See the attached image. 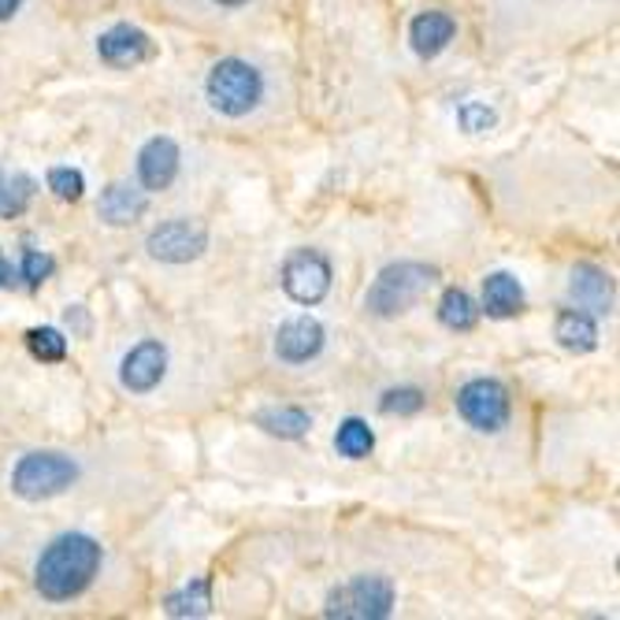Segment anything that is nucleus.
I'll use <instances>...</instances> for the list:
<instances>
[{"label": "nucleus", "mask_w": 620, "mask_h": 620, "mask_svg": "<svg viewBox=\"0 0 620 620\" xmlns=\"http://www.w3.org/2000/svg\"><path fill=\"white\" fill-rule=\"evenodd\" d=\"M101 542L86 531H68L57 535L41 550L35 564V587L46 602H71L86 587L94 583V575L101 572Z\"/></svg>", "instance_id": "f257e3e1"}, {"label": "nucleus", "mask_w": 620, "mask_h": 620, "mask_svg": "<svg viewBox=\"0 0 620 620\" xmlns=\"http://www.w3.org/2000/svg\"><path fill=\"white\" fill-rule=\"evenodd\" d=\"M439 283V268L424 260H397L386 264V268L375 275L368 294H364V308L380 319H394L409 313L413 305H420L431 286Z\"/></svg>", "instance_id": "f03ea898"}, {"label": "nucleus", "mask_w": 620, "mask_h": 620, "mask_svg": "<svg viewBox=\"0 0 620 620\" xmlns=\"http://www.w3.org/2000/svg\"><path fill=\"white\" fill-rule=\"evenodd\" d=\"M205 94H208V105H213L219 116L242 119L264 101V79L249 60L227 57L208 71Z\"/></svg>", "instance_id": "7ed1b4c3"}, {"label": "nucleus", "mask_w": 620, "mask_h": 620, "mask_svg": "<svg viewBox=\"0 0 620 620\" xmlns=\"http://www.w3.org/2000/svg\"><path fill=\"white\" fill-rule=\"evenodd\" d=\"M75 480H79V464L68 453L35 450L16 461L12 494L23 498V502H49V498H60L63 491H71Z\"/></svg>", "instance_id": "20e7f679"}, {"label": "nucleus", "mask_w": 620, "mask_h": 620, "mask_svg": "<svg viewBox=\"0 0 620 620\" xmlns=\"http://www.w3.org/2000/svg\"><path fill=\"white\" fill-rule=\"evenodd\" d=\"M397 591L391 575L372 572V575H353V580L338 583L327 594L324 617L331 620H386L394 613Z\"/></svg>", "instance_id": "39448f33"}, {"label": "nucleus", "mask_w": 620, "mask_h": 620, "mask_svg": "<svg viewBox=\"0 0 620 620\" xmlns=\"http://www.w3.org/2000/svg\"><path fill=\"white\" fill-rule=\"evenodd\" d=\"M457 413L469 427L483 431V435H498L509 416H513V402H509V386L491 375L469 380L457 391Z\"/></svg>", "instance_id": "423d86ee"}, {"label": "nucleus", "mask_w": 620, "mask_h": 620, "mask_svg": "<svg viewBox=\"0 0 620 620\" xmlns=\"http://www.w3.org/2000/svg\"><path fill=\"white\" fill-rule=\"evenodd\" d=\"M331 283H335V272H331V260L319 249H294L279 268L283 294L305 308L324 302L331 294Z\"/></svg>", "instance_id": "0eeeda50"}, {"label": "nucleus", "mask_w": 620, "mask_h": 620, "mask_svg": "<svg viewBox=\"0 0 620 620\" xmlns=\"http://www.w3.org/2000/svg\"><path fill=\"white\" fill-rule=\"evenodd\" d=\"M146 249L160 264H190L197 257H205L208 227L197 224V219H168V224L149 230Z\"/></svg>", "instance_id": "6e6552de"}, {"label": "nucleus", "mask_w": 620, "mask_h": 620, "mask_svg": "<svg viewBox=\"0 0 620 620\" xmlns=\"http://www.w3.org/2000/svg\"><path fill=\"white\" fill-rule=\"evenodd\" d=\"M164 375H168V350H164V342L157 338H146V342H138V346H130L124 353V361H119V383H124V391L130 394L157 391L164 383Z\"/></svg>", "instance_id": "1a4fd4ad"}, {"label": "nucleus", "mask_w": 620, "mask_h": 620, "mask_svg": "<svg viewBox=\"0 0 620 620\" xmlns=\"http://www.w3.org/2000/svg\"><path fill=\"white\" fill-rule=\"evenodd\" d=\"M152 52H157L152 38L135 23H116L97 38V57H101L108 68H124V71L138 68V63L152 60Z\"/></svg>", "instance_id": "9d476101"}, {"label": "nucleus", "mask_w": 620, "mask_h": 620, "mask_svg": "<svg viewBox=\"0 0 620 620\" xmlns=\"http://www.w3.org/2000/svg\"><path fill=\"white\" fill-rule=\"evenodd\" d=\"M183 168V149L175 138H149L138 152V183L146 194H160L179 179Z\"/></svg>", "instance_id": "9b49d317"}, {"label": "nucleus", "mask_w": 620, "mask_h": 620, "mask_svg": "<svg viewBox=\"0 0 620 620\" xmlns=\"http://www.w3.org/2000/svg\"><path fill=\"white\" fill-rule=\"evenodd\" d=\"M327 331L316 316H294L275 331V357L283 364H308L324 353Z\"/></svg>", "instance_id": "f8f14e48"}, {"label": "nucleus", "mask_w": 620, "mask_h": 620, "mask_svg": "<svg viewBox=\"0 0 620 620\" xmlns=\"http://www.w3.org/2000/svg\"><path fill=\"white\" fill-rule=\"evenodd\" d=\"M569 297L575 302V308L591 316H609L613 313V279L609 272H602L598 264H575L569 275Z\"/></svg>", "instance_id": "ddd939ff"}, {"label": "nucleus", "mask_w": 620, "mask_h": 620, "mask_svg": "<svg viewBox=\"0 0 620 620\" xmlns=\"http://www.w3.org/2000/svg\"><path fill=\"white\" fill-rule=\"evenodd\" d=\"M453 38H457V19L450 12H439V8H427V12H420L413 23H409V49H413L420 60L442 57Z\"/></svg>", "instance_id": "4468645a"}, {"label": "nucleus", "mask_w": 620, "mask_h": 620, "mask_svg": "<svg viewBox=\"0 0 620 620\" xmlns=\"http://www.w3.org/2000/svg\"><path fill=\"white\" fill-rule=\"evenodd\" d=\"M146 213H149V194L135 183L105 186L101 201H97V216H101L108 227H135Z\"/></svg>", "instance_id": "2eb2a0df"}, {"label": "nucleus", "mask_w": 620, "mask_h": 620, "mask_svg": "<svg viewBox=\"0 0 620 620\" xmlns=\"http://www.w3.org/2000/svg\"><path fill=\"white\" fill-rule=\"evenodd\" d=\"M528 297H524V286L513 272H491L483 279V305L480 313H486L491 319H513L524 313Z\"/></svg>", "instance_id": "dca6fc26"}, {"label": "nucleus", "mask_w": 620, "mask_h": 620, "mask_svg": "<svg viewBox=\"0 0 620 620\" xmlns=\"http://www.w3.org/2000/svg\"><path fill=\"white\" fill-rule=\"evenodd\" d=\"M253 424H257L264 435L283 439V442H297L313 431V416L302 405H268L253 413Z\"/></svg>", "instance_id": "f3484780"}, {"label": "nucleus", "mask_w": 620, "mask_h": 620, "mask_svg": "<svg viewBox=\"0 0 620 620\" xmlns=\"http://www.w3.org/2000/svg\"><path fill=\"white\" fill-rule=\"evenodd\" d=\"M553 338H558V346L569 353H594L598 324L591 313H583V308H561L558 319H553Z\"/></svg>", "instance_id": "a211bd4d"}, {"label": "nucleus", "mask_w": 620, "mask_h": 620, "mask_svg": "<svg viewBox=\"0 0 620 620\" xmlns=\"http://www.w3.org/2000/svg\"><path fill=\"white\" fill-rule=\"evenodd\" d=\"M164 613L175 620H197L213 613V575H197V580L183 583L179 591L164 598Z\"/></svg>", "instance_id": "6ab92c4d"}, {"label": "nucleus", "mask_w": 620, "mask_h": 620, "mask_svg": "<svg viewBox=\"0 0 620 620\" xmlns=\"http://www.w3.org/2000/svg\"><path fill=\"white\" fill-rule=\"evenodd\" d=\"M439 324L446 331H472L480 324V305L472 302L469 291H461V286H446L439 297Z\"/></svg>", "instance_id": "aec40b11"}, {"label": "nucleus", "mask_w": 620, "mask_h": 620, "mask_svg": "<svg viewBox=\"0 0 620 620\" xmlns=\"http://www.w3.org/2000/svg\"><path fill=\"white\" fill-rule=\"evenodd\" d=\"M335 450L346 461H364L375 450V431L368 427V420L361 416H346L335 431Z\"/></svg>", "instance_id": "412c9836"}, {"label": "nucleus", "mask_w": 620, "mask_h": 620, "mask_svg": "<svg viewBox=\"0 0 620 620\" xmlns=\"http://www.w3.org/2000/svg\"><path fill=\"white\" fill-rule=\"evenodd\" d=\"M38 194V183L35 175L27 171H16V175H4V183H0V219H19L30 208Z\"/></svg>", "instance_id": "4be33fe9"}, {"label": "nucleus", "mask_w": 620, "mask_h": 620, "mask_svg": "<svg viewBox=\"0 0 620 620\" xmlns=\"http://www.w3.org/2000/svg\"><path fill=\"white\" fill-rule=\"evenodd\" d=\"M23 342H27L30 357L41 361V364L68 361V335H63L60 327H30L23 335Z\"/></svg>", "instance_id": "5701e85b"}, {"label": "nucleus", "mask_w": 620, "mask_h": 620, "mask_svg": "<svg viewBox=\"0 0 620 620\" xmlns=\"http://www.w3.org/2000/svg\"><path fill=\"white\" fill-rule=\"evenodd\" d=\"M424 405H427V397L420 386H391V391H383L380 397L383 416H416Z\"/></svg>", "instance_id": "b1692460"}, {"label": "nucleus", "mask_w": 620, "mask_h": 620, "mask_svg": "<svg viewBox=\"0 0 620 620\" xmlns=\"http://www.w3.org/2000/svg\"><path fill=\"white\" fill-rule=\"evenodd\" d=\"M57 272V257L41 249H23V260H19V275H23V291H38L41 283L52 279Z\"/></svg>", "instance_id": "393cba45"}, {"label": "nucleus", "mask_w": 620, "mask_h": 620, "mask_svg": "<svg viewBox=\"0 0 620 620\" xmlns=\"http://www.w3.org/2000/svg\"><path fill=\"white\" fill-rule=\"evenodd\" d=\"M46 183H49L52 197H60V201H71V205L82 201V194H86V175L79 168H49Z\"/></svg>", "instance_id": "a878e982"}, {"label": "nucleus", "mask_w": 620, "mask_h": 620, "mask_svg": "<svg viewBox=\"0 0 620 620\" xmlns=\"http://www.w3.org/2000/svg\"><path fill=\"white\" fill-rule=\"evenodd\" d=\"M494 124H498V112L483 101H464L457 108V127L464 135H483V130H491Z\"/></svg>", "instance_id": "bb28decb"}, {"label": "nucleus", "mask_w": 620, "mask_h": 620, "mask_svg": "<svg viewBox=\"0 0 620 620\" xmlns=\"http://www.w3.org/2000/svg\"><path fill=\"white\" fill-rule=\"evenodd\" d=\"M0 291H23V275H19V264H12L0 249Z\"/></svg>", "instance_id": "cd10ccee"}, {"label": "nucleus", "mask_w": 620, "mask_h": 620, "mask_svg": "<svg viewBox=\"0 0 620 620\" xmlns=\"http://www.w3.org/2000/svg\"><path fill=\"white\" fill-rule=\"evenodd\" d=\"M63 319H68V327H79L82 335L86 331H90V319H86V313H82V305H71L68 313H63Z\"/></svg>", "instance_id": "c85d7f7f"}, {"label": "nucleus", "mask_w": 620, "mask_h": 620, "mask_svg": "<svg viewBox=\"0 0 620 620\" xmlns=\"http://www.w3.org/2000/svg\"><path fill=\"white\" fill-rule=\"evenodd\" d=\"M19 8H23V0H0V23H8Z\"/></svg>", "instance_id": "c756f323"}, {"label": "nucleus", "mask_w": 620, "mask_h": 620, "mask_svg": "<svg viewBox=\"0 0 620 620\" xmlns=\"http://www.w3.org/2000/svg\"><path fill=\"white\" fill-rule=\"evenodd\" d=\"M216 4H224V8H238V4H246V0H216Z\"/></svg>", "instance_id": "7c9ffc66"}, {"label": "nucleus", "mask_w": 620, "mask_h": 620, "mask_svg": "<svg viewBox=\"0 0 620 620\" xmlns=\"http://www.w3.org/2000/svg\"><path fill=\"white\" fill-rule=\"evenodd\" d=\"M0 183H4V171H0Z\"/></svg>", "instance_id": "2f4dec72"}]
</instances>
